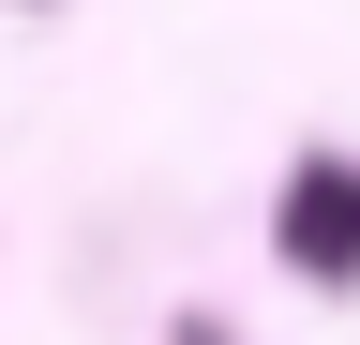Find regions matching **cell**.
<instances>
[{
    "instance_id": "6da1fadb",
    "label": "cell",
    "mask_w": 360,
    "mask_h": 345,
    "mask_svg": "<svg viewBox=\"0 0 360 345\" xmlns=\"http://www.w3.org/2000/svg\"><path fill=\"white\" fill-rule=\"evenodd\" d=\"M285 255L315 285H360V165H300V195H285Z\"/></svg>"
}]
</instances>
